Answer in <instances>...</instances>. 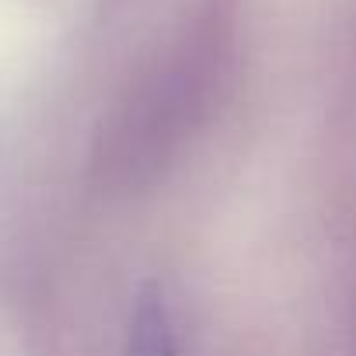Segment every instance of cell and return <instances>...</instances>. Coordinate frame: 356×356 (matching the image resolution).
I'll use <instances>...</instances> for the list:
<instances>
[{
  "mask_svg": "<svg viewBox=\"0 0 356 356\" xmlns=\"http://www.w3.org/2000/svg\"><path fill=\"white\" fill-rule=\"evenodd\" d=\"M129 356H175V342H171V332H168L164 307H157L154 300H143L136 318H133Z\"/></svg>",
  "mask_w": 356,
  "mask_h": 356,
  "instance_id": "cell-1",
  "label": "cell"
}]
</instances>
